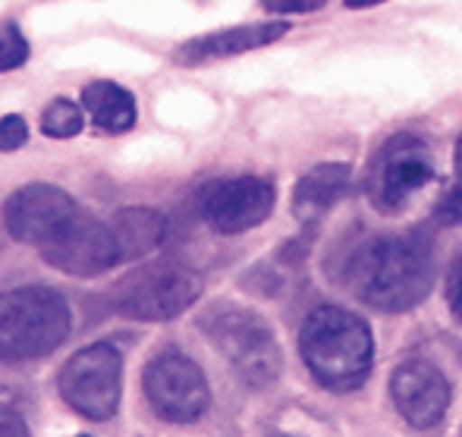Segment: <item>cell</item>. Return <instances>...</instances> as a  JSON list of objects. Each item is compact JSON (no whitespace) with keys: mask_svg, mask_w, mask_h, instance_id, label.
I'll use <instances>...</instances> for the list:
<instances>
[{"mask_svg":"<svg viewBox=\"0 0 462 437\" xmlns=\"http://www.w3.org/2000/svg\"><path fill=\"white\" fill-rule=\"evenodd\" d=\"M57 387L63 403L82 419H114L123 400V356L110 343H92L63 365Z\"/></svg>","mask_w":462,"mask_h":437,"instance_id":"6","label":"cell"},{"mask_svg":"<svg viewBox=\"0 0 462 437\" xmlns=\"http://www.w3.org/2000/svg\"><path fill=\"white\" fill-rule=\"evenodd\" d=\"M29 142V126H25L23 116L6 114L0 120V152H19V148Z\"/></svg>","mask_w":462,"mask_h":437,"instance_id":"19","label":"cell"},{"mask_svg":"<svg viewBox=\"0 0 462 437\" xmlns=\"http://www.w3.org/2000/svg\"><path fill=\"white\" fill-rule=\"evenodd\" d=\"M349 280L362 302L381 311L415 309L431 293L434 256L425 233L377 237L362 246L349 267Z\"/></svg>","mask_w":462,"mask_h":437,"instance_id":"1","label":"cell"},{"mask_svg":"<svg viewBox=\"0 0 462 437\" xmlns=\"http://www.w3.org/2000/svg\"><path fill=\"white\" fill-rule=\"evenodd\" d=\"M82 107L92 116L95 129L110 135H123L135 126V98L133 91L110 79H97L92 86L82 88Z\"/></svg>","mask_w":462,"mask_h":437,"instance_id":"16","label":"cell"},{"mask_svg":"<svg viewBox=\"0 0 462 437\" xmlns=\"http://www.w3.org/2000/svg\"><path fill=\"white\" fill-rule=\"evenodd\" d=\"M29 42H25L23 29L16 23H0V73H13V70L29 63Z\"/></svg>","mask_w":462,"mask_h":437,"instance_id":"18","label":"cell"},{"mask_svg":"<svg viewBox=\"0 0 462 437\" xmlns=\"http://www.w3.org/2000/svg\"><path fill=\"white\" fill-rule=\"evenodd\" d=\"M434 180L431 152L419 135H396L381 148L368 171V199L377 211L396 214Z\"/></svg>","mask_w":462,"mask_h":437,"instance_id":"8","label":"cell"},{"mask_svg":"<svg viewBox=\"0 0 462 437\" xmlns=\"http://www.w3.org/2000/svg\"><path fill=\"white\" fill-rule=\"evenodd\" d=\"M457 173H462V135H459V142H457Z\"/></svg>","mask_w":462,"mask_h":437,"instance_id":"25","label":"cell"},{"mask_svg":"<svg viewBox=\"0 0 462 437\" xmlns=\"http://www.w3.org/2000/svg\"><path fill=\"white\" fill-rule=\"evenodd\" d=\"M205 280L177 262H154L126 274L114 290V309L133 321H173L199 302Z\"/></svg>","mask_w":462,"mask_h":437,"instance_id":"5","label":"cell"},{"mask_svg":"<svg viewBox=\"0 0 462 437\" xmlns=\"http://www.w3.org/2000/svg\"><path fill=\"white\" fill-rule=\"evenodd\" d=\"M107 224L114 230L116 249H120L123 262L152 256L164 243V233H167V220L158 211H152V208H120Z\"/></svg>","mask_w":462,"mask_h":437,"instance_id":"15","label":"cell"},{"mask_svg":"<svg viewBox=\"0 0 462 437\" xmlns=\"http://www.w3.org/2000/svg\"><path fill=\"white\" fill-rule=\"evenodd\" d=\"M274 182L264 176H230L205 186L199 199V211L205 224L220 237H239L252 227L264 224L274 211Z\"/></svg>","mask_w":462,"mask_h":437,"instance_id":"9","label":"cell"},{"mask_svg":"<svg viewBox=\"0 0 462 437\" xmlns=\"http://www.w3.org/2000/svg\"><path fill=\"white\" fill-rule=\"evenodd\" d=\"M447 302H450L453 318L462 321V256L450 265V274H447Z\"/></svg>","mask_w":462,"mask_h":437,"instance_id":"22","label":"cell"},{"mask_svg":"<svg viewBox=\"0 0 462 437\" xmlns=\"http://www.w3.org/2000/svg\"><path fill=\"white\" fill-rule=\"evenodd\" d=\"M142 390L154 413L173 425H192L211 406L205 371L180 349H167L148 362Z\"/></svg>","mask_w":462,"mask_h":437,"instance_id":"7","label":"cell"},{"mask_svg":"<svg viewBox=\"0 0 462 437\" xmlns=\"http://www.w3.org/2000/svg\"><path fill=\"white\" fill-rule=\"evenodd\" d=\"M4 434H10V437H23V434H29V428H25V422L19 419L13 409H0V437Z\"/></svg>","mask_w":462,"mask_h":437,"instance_id":"23","label":"cell"},{"mask_svg":"<svg viewBox=\"0 0 462 437\" xmlns=\"http://www.w3.org/2000/svg\"><path fill=\"white\" fill-rule=\"evenodd\" d=\"M349 171L346 164H318L315 171H309L292 189V214L302 224H315L321 220L337 201L343 199L349 186Z\"/></svg>","mask_w":462,"mask_h":437,"instance_id":"14","label":"cell"},{"mask_svg":"<svg viewBox=\"0 0 462 437\" xmlns=\"http://www.w3.org/2000/svg\"><path fill=\"white\" fill-rule=\"evenodd\" d=\"M42 262L67 277H101L123 262L110 224H101L92 214L79 211L60 233L38 246Z\"/></svg>","mask_w":462,"mask_h":437,"instance_id":"10","label":"cell"},{"mask_svg":"<svg viewBox=\"0 0 462 437\" xmlns=\"http://www.w3.org/2000/svg\"><path fill=\"white\" fill-rule=\"evenodd\" d=\"M438 220H440V224H447V227H459L462 224V173H457L453 186L447 189L444 199H440Z\"/></svg>","mask_w":462,"mask_h":437,"instance_id":"20","label":"cell"},{"mask_svg":"<svg viewBox=\"0 0 462 437\" xmlns=\"http://www.w3.org/2000/svg\"><path fill=\"white\" fill-rule=\"evenodd\" d=\"M82 110L86 107L69 101V98H54L42 114V133L48 139H73L82 133V123H86Z\"/></svg>","mask_w":462,"mask_h":437,"instance_id":"17","label":"cell"},{"mask_svg":"<svg viewBox=\"0 0 462 437\" xmlns=\"http://www.w3.org/2000/svg\"><path fill=\"white\" fill-rule=\"evenodd\" d=\"M79 214L73 195L51 182H29L13 192L4 205V224L13 239L25 246H44Z\"/></svg>","mask_w":462,"mask_h":437,"instance_id":"11","label":"cell"},{"mask_svg":"<svg viewBox=\"0 0 462 437\" xmlns=\"http://www.w3.org/2000/svg\"><path fill=\"white\" fill-rule=\"evenodd\" d=\"M328 0H262V6L274 16H290V13H315Z\"/></svg>","mask_w":462,"mask_h":437,"instance_id":"21","label":"cell"},{"mask_svg":"<svg viewBox=\"0 0 462 437\" xmlns=\"http://www.w3.org/2000/svg\"><path fill=\"white\" fill-rule=\"evenodd\" d=\"M299 352L324 390L349 394L362 387L374 365V337L359 315L340 305H318L299 330Z\"/></svg>","mask_w":462,"mask_h":437,"instance_id":"2","label":"cell"},{"mask_svg":"<svg viewBox=\"0 0 462 437\" xmlns=\"http://www.w3.org/2000/svg\"><path fill=\"white\" fill-rule=\"evenodd\" d=\"M73 334V311L51 286L0 293V362H32L60 349Z\"/></svg>","mask_w":462,"mask_h":437,"instance_id":"3","label":"cell"},{"mask_svg":"<svg viewBox=\"0 0 462 437\" xmlns=\"http://www.w3.org/2000/svg\"><path fill=\"white\" fill-rule=\"evenodd\" d=\"M201 334L230 362L236 377L252 390H264L283 371V349L258 311L217 302L201 315Z\"/></svg>","mask_w":462,"mask_h":437,"instance_id":"4","label":"cell"},{"mask_svg":"<svg viewBox=\"0 0 462 437\" xmlns=\"http://www.w3.org/2000/svg\"><path fill=\"white\" fill-rule=\"evenodd\" d=\"M390 400L419 432L440 425L450 406V381L428 358H409L390 375Z\"/></svg>","mask_w":462,"mask_h":437,"instance_id":"12","label":"cell"},{"mask_svg":"<svg viewBox=\"0 0 462 437\" xmlns=\"http://www.w3.org/2000/svg\"><path fill=\"white\" fill-rule=\"evenodd\" d=\"M377 4H387V0H346L349 10H368V6H377Z\"/></svg>","mask_w":462,"mask_h":437,"instance_id":"24","label":"cell"},{"mask_svg":"<svg viewBox=\"0 0 462 437\" xmlns=\"http://www.w3.org/2000/svg\"><path fill=\"white\" fill-rule=\"evenodd\" d=\"M286 32H290V25L280 23V19L277 23H252V25H233V29L208 32V35H199L192 42L180 44L173 51V63L177 67H205V63L268 48V44L280 42Z\"/></svg>","mask_w":462,"mask_h":437,"instance_id":"13","label":"cell"}]
</instances>
